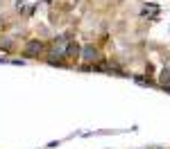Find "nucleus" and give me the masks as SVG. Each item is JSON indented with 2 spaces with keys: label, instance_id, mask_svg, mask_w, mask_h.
Returning <instances> with one entry per match:
<instances>
[{
  "label": "nucleus",
  "instance_id": "2",
  "mask_svg": "<svg viewBox=\"0 0 170 149\" xmlns=\"http://www.w3.org/2000/svg\"><path fill=\"white\" fill-rule=\"evenodd\" d=\"M84 54H86V59H98V57H95V47H86Z\"/></svg>",
  "mask_w": 170,
  "mask_h": 149
},
{
  "label": "nucleus",
  "instance_id": "1",
  "mask_svg": "<svg viewBox=\"0 0 170 149\" xmlns=\"http://www.w3.org/2000/svg\"><path fill=\"white\" fill-rule=\"evenodd\" d=\"M39 50H41V43H39V41H34V43L27 45V54H36Z\"/></svg>",
  "mask_w": 170,
  "mask_h": 149
}]
</instances>
